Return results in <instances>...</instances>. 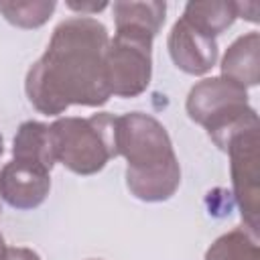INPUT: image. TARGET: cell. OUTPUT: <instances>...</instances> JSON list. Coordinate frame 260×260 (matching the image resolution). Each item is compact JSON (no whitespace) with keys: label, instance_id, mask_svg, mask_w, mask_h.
<instances>
[{"label":"cell","instance_id":"6da1fadb","mask_svg":"<svg viewBox=\"0 0 260 260\" xmlns=\"http://www.w3.org/2000/svg\"><path fill=\"white\" fill-rule=\"evenodd\" d=\"M108 43V28L91 16H71L59 22L47 51L26 73L28 102L45 116L63 114L69 106H104L110 100Z\"/></svg>","mask_w":260,"mask_h":260},{"label":"cell","instance_id":"7a4b0ae2","mask_svg":"<svg viewBox=\"0 0 260 260\" xmlns=\"http://www.w3.org/2000/svg\"><path fill=\"white\" fill-rule=\"evenodd\" d=\"M116 152L126 158L130 193L148 203L167 201L181 183V167L165 126L142 112L116 116Z\"/></svg>","mask_w":260,"mask_h":260},{"label":"cell","instance_id":"3957f363","mask_svg":"<svg viewBox=\"0 0 260 260\" xmlns=\"http://www.w3.org/2000/svg\"><path fill=\"white\" fill-rule=\"evenodd\" d=\"M185 108L189 118L203 126L215 146L223 152L236 136L260 128L258 114L248 104L246 87L221 75L195 83L187 95Z\"/></svg>","mask_w":260,"mask_h":260},{"label":"cell","instance_id":"277c9868","mask_svg":"<svg viewBox=\"0 0 260 260\" xmlns=\"http://www.w3.org/2000/svg\"><path fill=\"white\" fill-rule=\"evenodd\" d=\"M55 162L75 175H95L116 152V116L108 112L89 118H57L51 126Z\"/></svg>","mask_w":260,"mask_h":260},{"label":"cell","instance_id":"5b68a950","mask_svg":"<svg viewBox=\"0 0 260 260\" xmlns=\"http://www.w3.org/2000/svg\"><path fill=\"white\" fill-rule=\"evenodd\" d=\"M152 77V39L116 30L106 49V79L110 95L136 98Z\"/></svg>","mask_w":260,"mask_h":260},{"label":"cell","instance_id":"8992f818","mask_svg":"<svg viewBox=\"0 0 260 260\" xmlns=\"http://www.w3.org/2000/svg\"><path fill=\"white\" fill-rule=\"evenodd\" d=\"M225 152L230 154L234 197L240 207L244 225L258 236L260 215V128L236 136Z\"/></svg>","mask_w":260,"mask_h":260},{"label":"cell","instance_id":"52a82bcc","mask_svg":"<svg viewBox=\"0 0 260 260\" xmlns=\"http://www.w3.org/2000/svg\"><path fill=\"white\" fill-rule=\"evenodd\" d=\"M167 47L173 63L189 75L207 73L217 63V55H219L217 41L199 32L185 18H179L173 24Z\"/></svg>","mask_w":260,"mask_h":260},{"label":"cell","instance_id":"ba28073f","mask_svg":"<svg viewBox=\"0 0 260 260\" xmlns=\"http://www.w3.org/2000/svg\"><path fill=\"white\" fill-rule=\"evenodd\" d=\"M51 189V177L49 171L20 162L10 160L0 171V197L4 203H8L14 209H35L39 207Z\"/></svg>","mask_w":260,"mask_h":260},{"label":"cell","instance_id":"9c48e42d","mask_svg":"<svg viewBox=\"0 0 260 260\" xmlns=\"http://www.w3.org/2000/svg\"><path fill=\"white\" fill-rule=\"evenodd\" d=\"M221 77L252 87L260 81V35L248 32L238 37L221 59Z\"/></svg>","mask_w":260,"mask_h":260},{"label":"cell","instance_id":"30bf717a","mask_svg":"<svg viewBox=\"0 0 260 260\" xmlns=\"http://www.w3.org/2000/svg\"><path fill=\"white\" fill-rule=\"evenodd\" d=\"M112 10H114V20H116V30L154 39L165 24L167 4L158 0L114 2Z\"/></svg>","mask_w":260,"mask_h":260},{"label":"cell","instance_id":"8fae6325","mask_svg":"<svg viewBox=\"0 0 260 260\" xmlns=\"http://www.w3.org/2000/svg\"><path fill=\"white\" fill-rule=\"evenodd\" d=\"M12 160L37 165L51 173L55 165V154L49 126L37 120L22 122L12 140Z\"/></svg>","mask_w":260,"mask_h":260},{"label":"cell","instance_id":"7c38bea8","mask_svg":"<svg viewBox=\"0 0 260 260\" xmlns=\"http://www.w3.org/2000/svg\"><path fill=\"white\" fill-rule=\"evenodd\" d=\"M199 32L215 39L238 18V2L228 0H193L185 4L183 16Z\"/></svg>","mask_w":260,"mask_h":260},{"label":"cell","instance_id":"4fadbf2b","mask_svg":"<svg viewBox=\"0 0 260 260\" xmlns=\"http://www.w3.org/2000/svg\"><path fill=\"white\" fill-rule=\"evenodd\" d=\"M205 260H260L258 236L246 225L234 228L207 248Z\"/></svg>","mask_w":260,"mask_h":260},{"label":"cell","instance_id":"5bb4252c","mask_svg":"<svg viewBox=\"0 0 260 260\" xmlns=\"http://www.w3.org/2000/svg\"><path fill=\"white\" fill-rule=\"evenodd\" d=\"M55 6V0H2L0 14L18 28H39L51 18Z\"/></svg>","mask_w":260,"mask_h":260},{"label":"cell","instance_id":"9a60e30c","mask_svg":"<svg viewBox=\"0 0 260 260\" xmlns=\"http://www.w3.org/2000/svg\"><path fill=\"white\" fill-rule=\"evenodd\" d=\"M2 260H41V258L30 248H6Z\"/></svg>","mask_w":260,"mask_h":260},{"label":"cell","instance_id":"2e32d148","mask_svg":"<svg viewBox=\"0 0 260 260\" xmlns=\"http://www.w3.org/2000/svg\"><path fill=\"white\" fill-rule=\"evenodd\" d=\"M67 6L71 8V10H77V12H81V16H87L89 12H100V10H104L106 6H108V2H67Z\"/></svg>","mask_w":260,"mask_h":260},{"label":"cell","instance_id":"e0dca14e","mask_svg":"<svg viewBox=\"0 0 260 260\" xmlns=\"http://www.w3.org/2000/svg\"><path fill=\"white\" fill-rule=\"evenodd\" d=\"M4 252H6V246H4V238H2V234H0V260H2Z\"/></svg>","mask_w":260,"mask_h":260},{"label":"cell","instance_id":"ac0fdd59","mask_svg":"<svg viewBox=\"0 0 260 260\" xmlns=\"http://www.w3.org/2000/svg\"><path fill=\"white\" fill-rule=\"evenodd\" d=\"M2 152H4V142H2V134H0V156H2Z\"/></svg>","mask_w":260,"mask_h":260}]
</instances>
